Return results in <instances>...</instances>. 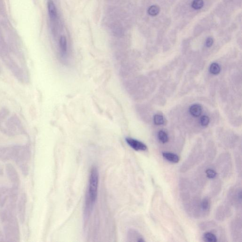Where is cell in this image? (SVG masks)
<instances>
[{
  "mask_svg": "<svg viewBox=\"0 0 242 242\" xmlns=\"http://www.w3.org/2000/svg\"><path fill=\"white\" fill-rule=\"evenodd\" d=\"M158 137L160 141L163 143H167L169 141V136L167 133L164 130H160L158 133Z\"/></svg>",
  "mask_w": 242,
  "mask_h": 242,
  "instance_id": "obj_9",
  "label": "cell"
},
{
  "mask_svg": "<svg viewBox=\"0 0 242 242\" xmlns=\"http://www.w3.org/2000/svg\"><path fill=\"white\" fill-rule=\"evenodd\" d=\"M153 122L155 124L157 125H161L164 124L165 119L163 116L159 114L155 115L153 117Z\"/></svg>",
  "mask_w": 242,
  "mask_h": 242,
  "instance_id": "obj_12",
  "label": "cell"
},
{
  "mask_svg": "<svg viewBox=\"0 0 242 242\" xmlns=\"http://www.w3.org/2000/svg\"><path fill=\"white\" fill-rule=\"evenodd\" d=\"M203 0H193L192 3V6L195 9H200L204 6Z\"/></svg>",
  "mask_w": 242,
  "mask_h": 242,
  "instance_id": "obj_14",
  "label": "cell"
},
{
  "mask_svg": "<svg viewBox=\"0 0 242 242\" xmlns=\"http://www.w3.org/2000/svg\"><path fill=\"white\" fill-rule=\"evenodd\" d=\"M59 46L61 52L63 55L66 54L67 52V43L66 37L62 36L60 38Z\"/></svg>",
  "mask_w": 242,
  "mask_h": 242,
  "instance_id": "obj_7",
  "label": "cell"
},
{
  "mask_svg": "<svg viewBox=\"0 0 242 242\" xmlns=\"http://www.w3.org/2000/svg\"><path fill=\"white\" fill-rule=\"evenodd\" d=\"M210 206L211 204L210 200L207 198L204 199L201 203V209H203V211H208L210 209Z\"/></svg>",
  "mask_w": 242,
  "mask_h": 242,
  "instance_id": "obj_13",
  "label": "cell"
},
{
  "mask_svg": "<svg viewBox=\"0 0 242 242\" xmlns=\"http://www.w3.org/2000/svg\"><path fill=\"white\" fill-rule=\"evenodd\" d=\"M128 241L130 242H145L143 237L137 231L134 229H130L128 231L127 235Z\"/></svg>",
  "mask_w": 242,
  "mask_h": 242,
  "instance_id": "obj_4",
  "label": "cell"
},
{
  "mask_svg": "<svg viewBox=\"0 0 242 242\" xmlns=\"http://www.w3.org/2000/svg\"><path fill=\"white\" fill-rule=\"evenodd\" d=\"M47 9L53 31L54 32H57L59 23L58 13L55 4L53 0H48Z\"/></svg>",
  "mask_w": 242,
  "mask_h": 242,
  "instance_id": "obj_2",
  "label": "cell"
},
{
  "mask_svg": "<svg viewBox=\"0 0 242 242\" xmlns=\"http://www.w3.org/2000/svg\"><path fill=\"white\" fill-rule=\"evenodd\" d=\"M206 174L207 178L210 179L215 178L217 175V173L215 170L211 168H209L206 171Z\"/></svg>",
  "mask_w": 242,
  "mask_h": 242,
  "instance_id": "obj_15",
  "label": "cell"
},
{
  "mask_svg": "<svg viewBox=\"0 0 242 242\" xmlns=\"http://www.w3.org/2000/svg\"><path fill=\"white\" fill-rule=\"evenodd\" d=\"M99 183V173L96 167H92L90 173L89 185L86 200L85 213V217H88L97 198Z\"/></svg>",
  "mask_w": 242,
  "mask_h": 242,
  "instance_id": "obj_1",
  "label": "cell"
},
{
  "mask_svg": "<svg viewBox=\"0 0 242 242\" xmlns=\"http://www.w3.org/2000/svg\"><path fill=\"white\" fill-rule=\"evenodd\" d=\"M162 156L166 160L173 163H178L180 160L178 156L173 153L164 152L162 153Z\"/></svg>",
  "mask_w": 242,
  "mask_h": 242,
  "instance_id": "obj_6",
  "label": "cell"
},
{
  "mask_svg": "<svg viewBox=\"0 0 242 242\" xmlns=\"http://www.w3.org/2000/svg\"><path fill=\"white\" fill-rule=\"evenodd\" d=\"M213 43H214V40H213V38H209L207 39L206 45L207 47H210L213 45Z\"/></svg>",
  "mask_w": 242,
  "mask_h": 242,
  "instance_id": "obj_17",
  "label": "cell"
},
{
  "mask_svg": "<svg viewBox=\"0 0 242 242\" xmlns=\"http://www.w3.org/2000/svg\"><path fill=\"white\" fill-rule=\"evenodd\" d=\"M160 8L158 6H152L149 7L148 9V13L150 16H155L160 13Z\"/></svg>",
  "mask_w": 242,
  "mask_h": 242,
  "instance_id": "obj_11",
  "label": "cell"
},
{
  "mask_svg": "<svg viewBox=\"0 0 242 242\" xmlns=\"http://www.w3.org/2000/svg\"><path fill=\"white\" fill-rule=\"evenodd\" d=\"M127 143L133 149L136 151H145L147 149V147L143 142L138 140L132 138H127L125 139Z\"/></svg>",
  "mask_w": 242,
  "mask_h": 242,
  "instance_id": "obj_3",
  "label": "cell"
},
{
  "mask_svg": "<svg viewBox=\"0 0 242 242\" xmlns=\"http://www.w3.org/2000/svg\"><path fill=\"white\" fill-rule=\"evenodd\" d=\"M210 119L209 116H203L200 119V123L202 127H207L210 123Z\"/></svg>",
  "mask_w": 242,
  "mask_h": 242,
  "instance_id": "obj_16",
  "label": "cell"
},
{
  "mask_svg": "<svg viewBox=\"0 0 242 242\" xmlns=\"http://www.w3.org/2000/svg\"><path fill=\"white\" fill-rule=\"evenodd\" d=\"M203 238L206 242H216L218 241L217 237L213 233L207 232L204 234Z\"/></svg>",
  "mask_w": 242,
  "mask_h": 242,
  "instance_id": "obj_8",
  "label": "cell"
},
{
  "mask_svg": "<svg viewBox=\"0 0 242 242\" xmlns=\"http://www.w3.org/2000/svg\"><path fill=\"white\" fill-rule=\"evenodd\" d=\"M221 71L220 65L218 63H213L211 64L210 67V72L213 75H218Z\"/></svg>",
  "mask_w": 242,
  "mask_h": 242,
  "instance_id": "obj_10",
  "label": "cell"
},
{
  "mask_svg": "<svg viewBox=\"0 0 242 242\" xmlns=\"http://www.w3.org/2000/svg\"><path fill=\"white\" fill-rule=\"evenodd\" d=\"M189 112L193 117H199L203 112V107L198 104L192 105L189 108Z\"/></svg>",
  "mask_w": 242,
  "mask_h": 242,
  "instance_id": "obj_5",
  "label": "cell"
}]
</instances>
